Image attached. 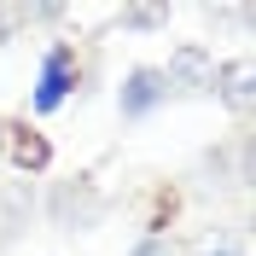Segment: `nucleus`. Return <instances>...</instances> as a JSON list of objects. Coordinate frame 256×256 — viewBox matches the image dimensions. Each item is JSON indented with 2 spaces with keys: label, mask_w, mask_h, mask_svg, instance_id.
Here are the masks:
<instances>
[{
  "label": "nucleus",
  "mask_w": 256,
  "mask_h": 256,
  "mask_svg": "<svg viewBox=\"0 0 256 256\" xmlns=\"http://www.w3.org/2000/svg\"><path fill=\"white\" fill-rule=\"evenodd\" d=\"M82 76H88V52H82V41H47V52H41V64H35V88H30V111L24 116H52L64 111L70 99L82 94Z\"/></svg>",
  "instance_id": "f257e3e1"
},
{
  "label": "nucleus",
  "mask_w": 256,
  "mask_h": 256,
  "mask_svg": "<svg viewBox=\"0 0 256 256\" xmlns=\"http://www.w3.org/2000/svg\"><path fill=\"white\" fill-rule=\"evenodd\" d=\"M41 216H47V227H58V233H94V227H105V216H111V198H105V186H99L94 175H64V180H52V186L41 192Z\"/></svg>",
  "instance_id": "f03ea898"
},
{
  "label": "nucleus",
  "mask_w": 256,
  "mask_h": 256,
  "mask_svg": "<svg viewBox=\"0 0 256 256\" xmlns=\"http://www.w3.org/2000/svg\"><path fill=\"white\" fill-rule=\"evenodd\" d=\"M169 99L175 94H169V82H163L158 64H128L122 82H116V116L122 122H152Z\"/></svg>",
  "instance_id": "7ed1b4c3"
},
{
  "label": "nucleus",
  "mask_w": 256,
  "mask_h": 256,
  "mask_svg": "<svg viewBox=\"0 0 256 256\" xmlns=\"http://www.w3.org/2000/svg\"><path fill=\"white\" fill-rule=\"evenodd\" d=\"M210 94L222 99L227 111L239 116V128L250 122V111H256V64H250V52H233V58H216V76H210Z\"/></svg>",
  "instance_id": "20e7f679"
},
{
  "label": "nucleus",
  "mask_w": 256,
  "mask_h": 256,
  "mask_svg": "<svg viewBox=\"0 0 256 256\" xmlns=\"http://www.w3.org/2000/svg\"><path fill=\"white\" fill-rule=\"evenodd\" d=\"M6 163H12L24 180H41L52 169V140L41 134V122H30V116H6Z\"/></svg>",
  "instance_id": "39448f33"
},
{
  "label": "nucleus",
  "mask_w": 256,
  "mask_h": 256,
  "mask_svg": "<svg viewBox=\"0 0 256 256\" xmlns=\"http://www.w3.org/2000/svg\"><path fill=\"white\" fill-rule=\"evenodd\" d=\"M163 82H169V94H210V76H216V52L204 47V41H180L175 52H169V64H158Z\"/></svg>",
  "instance_id": "423d86ee"
},
{
  "label": "nucleus",
  "mask_w": 256,
  "mask_h": 256,
  "mask_svg": "<svg viewBox=\"0 0 256 256\" xmlns=\"http://www.w3.org/2000/svg\"><path fill=\"white\" fill-rule=\"evenodd\" d=\"M30 216H41V192H35V180H6V186H0V250L30 227Z\"/></svg>",
  "instance_id": "0eeeda50"
},
{
  "label": "nucleus",
  "mask_w": 256,
  "mask_h": 256,
  "mask_svg": "<svg viewBox=\"0 0 256 256\" xmlns=\"http://www.w3.org/2000/svg\"><path fill=\"white\" fill-rule=\"evenodd\" d=\"M169 6H122L116 12V30H134V35H158V30H169Z\"/></svg>",
  "instance_id": "6e6552de"
},
{
  "label": "nucleus",
  "mask_w": 256,
  "mask_h": 256,
  "mask_svg": "<svg viewBox=\"0 0 256 256\" xmlns=\"http://www.w3.org/2000/svg\"><path fill=\"white\" fill-rule=\"evenodd\" d=\"M180 256H250V250H244L239 233H204V239L180 244Z\"/></svg>",
  "instance_id": "1a4fd4ad"
},
{
  "label": "nucleus",
  "mask_w": 256,
  "mask_h": 256,
  "mask_svg": "<svg viewBox=\"0 0 256 256\" xmlns=\"http://www.w3.org/2000/svg\"><path fill=\"white\" fill-rule=\"evenodd\" d=\"M128 256H180V239L175 233H140L128 244Z\"/></svg>",
  "instance_id": "9d476101"
},
{
  "label": "nucleus",
  "mask_w": 256,
  "mask_h": 256,
  "mask_svg": "<svg viewBox=\"0 0 256 256\" xmlns=\"http://www.w3.org/2000/svg\"><path fill=\"white\" fill-rule=\"evenodd\" d=\"M24 35V6H0V47H12Z\"/></svg>",
  "instance_id": "9b49d317"
},
{
  "label": "nucleus",
  "mask_w": 256,
  "mask_h": 256,
  "mask_svg": "<svg viewBox=\"0 0 256 256\" xmlns=\"http://www.w3.org/2000/svg\"><path fill=\"white\" fill-rule=\"evenodd\" d=\"M0 169H6V116H0Z\"/></svg>",
  "instance_id": "f8f14e48"
}]
</instances>
